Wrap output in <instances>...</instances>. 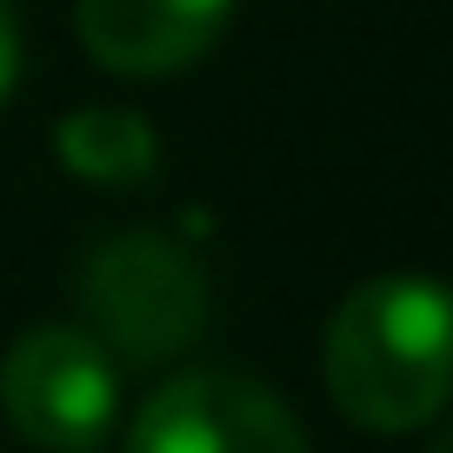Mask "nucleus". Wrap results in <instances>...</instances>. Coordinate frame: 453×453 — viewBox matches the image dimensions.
Returning a JSON list of instances; mask_svg holds the SVG:
<instances>
[{
  "mask_svg": "<svg viewBox=\"0 0 453 453\" xmlns=\"http://www.w3.org/2000/svg\"><path fill=\"white\" fill-rule=\"evenodd\" d=\"M326 394L367 434H413L447 407V294L426 273H380L326 320Z\"/></svg>",
  "mask_w": 453,
  "mask_h": 453,
  "instance_id": "nucleus-1",
  "label": "nucleus"
},
{
  "mask_svg": "<svg viewBox=\"0 0 453 453\" xmlns=\"http://www.w3.org/2000/svg\"><path fill=\"white\" fill-rule=\"evenodd\" d=\"M73 300L87 313V334L127 367H167L207 334L213 287L194 247H180L160 226H120L73 273Z\"/></svg>",
  "mask_w": 453,
  "mask_h": 453,
  "instance_id": "nucleus-2",
  "label": "nucleus"
},
{
  "mask_svg": "<svg viewBox=\"0 0 453 453\" xmlns=\"http://www.w3.org/2000/svg\"><path fill=\"white\" fill-rule=\"evenodd\" d=\"M0 407L47 453H94L120 413V360L87 326H34L0 360Z\"/></svg>",
  "mask_w": 453,
  "mask_h": 453,
  "instance_id": "nucleus-3",
  "label": "nucleus"
},
{
  "mask_svg": "<svg viewBox=\"0 0 453 453\" xmlns=\"http://www.w3.org/2000/svg\"><path fill=\"white\" fill-rule=\"evenodd\" d=\"M127 453H307V434L273 387L194 367L134 413Z\"/></svg>",
  "mask_w": 453,
  "mask_h": 453,
  "instance_id": "nucleus-4",
  "label": "nucleus"
},
{
  "mask_svg": "<svg viewBox=\"0 0 453 453\" xmlns=\"http://www.w3.org/2000/svg\"><path fill=\"white\" fill-rule=\"evenodd\" d=\"M234 0H73V34L87 60L120 81H167L213 54Z\"/></svg>",
  "mask_w": 453,
  "mask_h": 453,
  "instance_id": "nucleus-5",
  "label": "nucleus"
},
{
  "mask_svg": "<svg viewBox=\"0 0 453 453\" xmlns=\"http://www.w3.org/2000/svg\"><path fill=\"white\" fill-rule=\"evenodd\" d=\"M54 154L73 180L94 187H147L160 167V134L134 107H73L54 127Z\"/></svg>",
  "mask_w": 453,
  "mask_h": 453,
  "instance_id": "nucleus-6",
  "label": "nucleus"
},
{
  "mask_svg": "<svg viewBox=\"0 0 453 453\" xmlns=\"http://www.w3.org/2000/svg\"><path fill=\"white\" fill-rule=\"evenodd\" d=\"M14 81H20V14L14 0H0V107L14 94Z\"/></svg>",
  "mask_w": 453,
  "mask_h": 453,
  "instance_id": "nucleus-7",
  "label": "nucleus"
},
{
  "mask_svg": "<svg viewBox=\"0 0 453 453\" xmlns=\"http://www.w3.org/2000/svg\"><path fill=\"white\" fill-rule=\"evenodd\" d=\"M434 453H447V447H434Z\"/></svg>",
  "mask_w": 453,
  "mask_h": 453,
  "instance_id": "nucleus-8",
  "label": "nucleus"
}]
</instances>
